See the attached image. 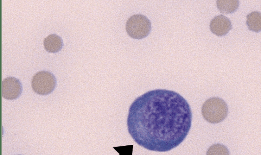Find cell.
I'll use <instances>...</instances> for the list:
<instances>
[{"instance_id":"obj_9","label":"cell","mask_w":261,"mask_h":155,"mask_svg":"<svg viewBox=\"0 0 261 155\" xmlns=\"http://www.w3.org/2000/svg\"><path fill=\"white\" fill-rule=\"evenodd\" d=\"M217 6L222 14H230L234 12L239 6L238 1H217Z\"/></svg>"},{"instance_id":"obj_4","label":"cell","mask_w":261,"mask_h":155,"mask_svg":"<svg viewBox=\"0 0 261 155\" xmlns=\"http://www.w3.org/2000/svg\"><path fill=\"white\" fill-rule=\"evenodd\" d=\"M56 83V79L51 73L42 71L33 76L32 86L33 90L37 94L46 95L54 90Z\"/></svg>"},{"instance_id":"obj_3","label":"cell","mask_w":261,"mask_h":155,"mask_svg":"<svg viewBox=\"0 0 261 155\" xmlns=\"http://www.w3.org/2000/svg\"><path fill=\"white\" fill-rule=\"evenodd\" d=\"M125 28L127 33L130 37L141 39L148 35L151 25L150 20L145 16L135 14L128 18Z\"/></svg>"},{"instance_id":"obj_11","label":"cell","mask_w":261,"mask_h":155,"mask_svg":"<svg viewBox=\"0 0 261 155\" xmlns=\"http://www.w3.org/2000/svg\"><path fill=\"white\" fill-rule=\"evenodd\" d=\"M18 155H20V154H18Z\"/></svg>"},{"instance_id":"obj_7","label":"cell","mask_w":261,"mask_h":155,"mask_svg":"<svg viewBox=\"0 0 261 155\" xmlns=\"http://www.w3.org/2000/svg\"><path fill=\"white\" fill-rule=\"evenodd\" d=\"M45 49L51 53L59 51L63 45L62 38L56 34H50L46 37L43 42Z\"/></svg>"},{"instance_id":"obj_8","label":"cell","mask_w":261,"mask_h":155,"mask_svg":"<svg viewBox=\"0 0 261 155\" xmlns=\"http://www.w3.org/2000/svg\"><path fill=\"white\" fill-rule=\"evenodd\" d=\"M246 24L252 31L259 32L261 29V14L259 12L254 11L247 16Z\"/></svg>"},{"instance_id":"obj_6","label":"cell","mask_w":261,"mask_h":155,"mask_svg":"<svg viewBox=\"0 0 261 155\" xmlns=\"http://www.w3.org/2000/svg\"><path fill=\"white\" fill-rule=\"evenodd\" d=\"M210 28L214 34L218 36L226 35L232 28L230 20L223 15L215 17L210 22Z\"/></svg>"},{"instance_id":"obj_2","label":"cell","mask_w":261,"mask_h":155,"mask_svg":"<svg viewBox=\"0 0 261 155\" xmlns=\"http://www.w3.org/2000/svg\"><path fill=\"white\" fill-rule=\"evenodd\" d=\"M228 108L225 102L218 97L207 99L203 104L201 112L208 122L216 123L222 121L227 116Z\"/></svg>"},{"instance_id":"obj_1","label":"cell","mask_w":261,"mask_h":155,"mask_svg":"<svg viewBox=\"0 0 261 155\" xmlns=\"http://www.w3.org/2000/svg\"><path fill=\"white\" fill-rule=\"evenodd\" d=\"M189 104L177 92L152 90L138 97L128 111L129 134L139 145L151 151L165 152L178 146L191 126Z\"/></svg>"},{"instance_id":"obj_10","label":"cell","mask_w":261,"mask_h":155,"mask_svg":"<svg viewBox=\"0 0 261 155\" xmlns=\"http://www.w3.org/2000/svg\"><path fill=\"white\" fill-rule=\"evenodd\" d=\"M206 155H229L228 148L221 144H215L208 149Z\"/></svg>"},{"instance_id":"obj_5","label":"cell","mask_w":261,"mask_h":155,"mask_svg":"<svg viewBox=\"0 0 261 155\" xmlns=\"http://www.w3.org/2000/svg\"><path fill=\"white\" fill-rule=\"evenodd\" d=\"M22 91L20 81L13 77H8L2 82V96L7 100H12L18 98Z\"/></svg>"}]
</instances>
